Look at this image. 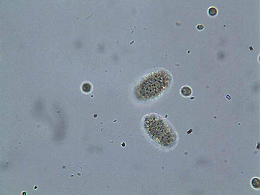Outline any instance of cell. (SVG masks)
Listing matches in <instances>:
<instances>
[{
    "label": "cell",
    "instance_id": "obj_1",
    "mask_svg": "<svg viewBox=\"0 0 260 195\" xmlns=\"http://www.w3.org/2000/svg\"><path fill=\"white\" fill-rule=\"evenodd\" d=\"M172 75L168 70L159 68L141 78L134 89L136 98L142 103L160 98L170 90L173 83Z\"/></svg>",
    "mask_w": 260,
    "mask_h": 195
},
{
    "label": "cell",
    "instance_id": "obj_2",
    "mask_svg": "<svg viewBox=\"0 0 260 195\" xmlns=\"http://www.w3.org/2000/svg\"><path fill=\"white\" fill-rule=\"evenodd\" d=\"M142 123L145 132L152 139L165 146L173 144L177 137L174 128L163 116L156 113L147 114Z\"/></svg>",
    "mask_w": 260,
    "mask_h": 195
},
{
    "label": "cell",
    "instance_id": "obj_3",
    "mask_svg": "<svg viewBox=\"0 0 260 195\" xmlns=\"http://www.w3.org/2000/svg\"><path fill=\"white\" fill-rule=\"evenodd\" d=\"M180 91L181 95L185 97L190 96L192 93V89L190 87L187 86H183L180 89Z\"/></svg>",
    "mask_w": 260,
    "mask_h": 195
},
{
    "label": "cell",
    "instance_id": "obj_4",
    "mask_svg": "<svg viewBox=\"0 0 260 195\" xmlns=\"http://www.w3.org/2000/svg\"><path fill=\"white\" fill-rule=\"evenodd\" d=\"M252 185L255 188H258L259 186V181L258 179H254L252 181Z\"/></svg>",
    "mask_w": 260,
    "mask_h": 195
},
{
    "label": "cell",
    "instance_id": "obj_5",
    "mask_svg": "<svg viewBox=\"0 0 260 195\" xmlns=\"http://www.w3.org/2000/svg\"><path fill=\"white\" fill-rule=\"evenodd\" d=\"M82 89L83 91L85 92H89L91 89V87L89 84H85L83 85Z\"/></svg>",
    "mask_w": 260,
    "mask_h": 195
},
{
    "label": "cell",
    "instance_id": "obj_6",
    "mask_svg": "<svg viewBox=\"0 0 260 195\" xmlns=\"http://www.w3.org/2000/svg\"><path fill=\"white\" fill-rule=\"evenodd\" d=\"M209 13L211 15H214L216 14V10L214 8H211L209 10Z\"/></svg>",
    "mask_w": 260,
    "mask_h": 195
}]
</instances>
